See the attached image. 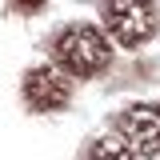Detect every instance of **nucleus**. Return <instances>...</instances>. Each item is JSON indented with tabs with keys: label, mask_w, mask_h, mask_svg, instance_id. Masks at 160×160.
Here are the masks:
<instances>
[{
	"label": "nucleus",
	"mask_w": 160,
	"mask_h": 160,
	"mask_svg": "<svg viewBox=\"0 0 160 160\" xmlns=\"http://www.w3.org/2000/svg\"><path fill=\"white\" fill-rule=\"evenodd\" d=\"M88 160H132V148L116 136H100V140H92Z\"/></svg>",
	"instance_id": "nucleus-5"
},
{
	"label": "nucleus",
	"mask_w": 160,
	"mask_h": 160,
	"mask_svg": "<svg viewBox=\"0 0 160 160\" xmlns=\"http://www.w3.org/2000/svg\"><path fill=\"white\" fill-rule=\"evenodd\" d=\"M72 96V80L64 76L60 68H32L28 76H24V100H28V108H36V112H56L64 108Z\"/></svg>",
	"instance_id": "nucleus-3"
},
{
	"label": "nucleus",
	"mask_w": 160,
	"mask_h": 160,
	"mask_svg": "<svg viewBox=\"0 0 160 160\" xmlns=\"http://www.w3.org/2000/svg\"><path fill=\"white\" fill-rule=\"evenodd\" d=\"M104 24L116 44L132 48V44H144V40L156 32V12L148 4H132V0H120V4H108L104 8Z\"/></svg>",
	"instance_id": "nucleus-2"
},
{
	"label": "nucleus",
	"mask_w": 160,
	"mask_h": 160,
	"mask_svg": "<svg viewBox=\"0 0 160 160\" xmlns=\"http://www.w3.org/2000/svg\"><path fill=\"white\" fill-rule=\"evenodd\" d=\"M120 132H124V144H132L144 156H160V108H148V104H132L124 120H120Z\"/></svg>",
	"instance_id": "nucleus-4"
},
{
	"label": "nucleus",
	"mask_w": 160,
	"mask_h": 160,
	"mask_svg": "<svg viewBox=\"0 0 160 160\" xmlns=\"http://www.w3.org/2000/svg\"><path fill=\"white\" fill-rule=\"evenodd\" d=\"M52 52H56L60 68L68 76H96L100 68H108V60H112V48H108L104 32L92 28V24L64 28L56 36V44H52Z\"/></svg>",
	"instance_id": "nucleus-1"
}]
</instances>
